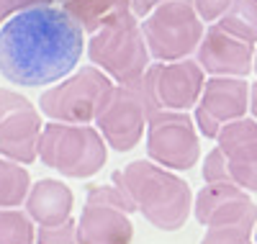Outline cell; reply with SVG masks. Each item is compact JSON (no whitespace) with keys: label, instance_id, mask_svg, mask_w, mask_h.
I'll use <instances>...</instances> for the list:
<instances>
[{"label":"cell","instance_id":"obj_1","mask_svg":"<svg viewBox=\"0 0 257 244\" xmlns=\"http://www.w3.org/2000/svg\"><path fill=\"white\" fill-rule=\"evenodd\" d=\"M88 49L85 31L57 6H34L0 26V75L21 87L59 82Z\"/></svg>","mask_w":257,"mask_h":244},{"label":"cell","instance_id":"obj_2","mask_svg":"<svg viewBox=\"0 0 257 244\" xmlns=\"http://www.w3.org/2000/svg\"><path fill=\"white\" fill-rule=\"evenodd\" d=\"M118 185L134 201L137 211L160 231H178L193 213L190 185L152 160H134L113 172Z\"/></svg>","mask_w":257,"mask_h":244},{"label":"cell","instance_id":"obj_3","mask_svg":"<svg viewBox=\"0 0 257 244\" xmlns=\"http://www.w3.org/2000/svg\"><path fill=\"white\" fill-rule=\"evenodd\" d=\"M88 57L118 85H132L144 80L152 54H149L142 24L134 11H128L111 24H105L88 39Z\"/></svg>","mask_w":257,"mask_h":244},{"label":"cell","instance_id":"obj_4","mask_svg":"<svg viewBox=\"0 0 257 244\" xmlns=\"http://www.w3.org/2000/svg\"><path fill=\"white\" fill-rule=\"evenodd\" d=\"M39 157L47 167L64 177L88 180L103 170L108 160V144L95 126L52 121L41 129Z\"/></svg>","mask_w":257,"mask_h":244},{"label":"cell","instance_id":"obj_5","mask_svg":"<svg viewBox=\"0 0 257 244\" xmlns=\"http://www.w3.org/2000/svg\"><path fill=\"white\" fill-rule=\"evenodd\" d=\"M157 110L149 87L144 80L132 85H111V90L103 95L98 113H95V129L116 152H132L142 137L147 121Z\"/></svg>","mask_w":257,"mask_h":244},{"label":"cell","instance_id":"obj_6","mask_svg":"<svg viewBox=\"0 0 257 244\" xmlns=\"http://www.w3.org/2000/svg\"><path fill=\"white\" fill-rule=\"evenodd\" d=\"M149 54L157 62L185 59L198 49L206 26L193 0H160L142 24Z\"/></svg>","mask_w":257,"mask_h":244},{"label":"cell","instance_id":"obj_7","mask_svg":"<svg viewBox=\"0 0 257 244\" xmlns=\"http://www.w3.org/2000/svg\"><path fill=\"white\" fill-rule=\"evenodd\" d=\"M137 206L118 185H90L82 216L77 218V244H132Z\"/></svg>","mask_w":257,"mask_h":244},{"label":"cell","instance_id":"obj_8","mask_svg":"<svg viewBox=\"0 0 257 244\" xmlns=\"http://www.w3.org/2000/svg\"><path fill=\"white\" fill-rule=\"evenodd\" d=\"M111 85L113 80L100 67L90 64V67L75 70L72 75L59 80V85L41 93L39 110L62 124H93L98 105L111 90Z\"/></svg>","mask_w":257,"mask_h":244},{"label":"cell","instance_id":"obj_9","mask_svg":"<svg viewBox=\"0 0 257 244\" xmlns=\"http://www.w3.org/2000/svg\"><path fill=\"white\" fill-rule=\"evenodd\" d=\"M198 137L196 118L188 110L157 108L147 121V154L167 170H190L201 160Z\"/></svg>","mask_w":257,"mask_h":244},{"label":"cell","instance_id":"obj_10","mask_svg":"<svg viewBox=\"0 0 257 244\" xmlns=\"http://www.w3.org/2000/svg\"><path fill=\"white\" fill-rule=\"evenodd\" d=\"M41 110L21 93L0 87V154L13 162L31 165L39 160Z\"/></svg>","mask_w":257,"mask_h":244},{"label":"cell","instance_id":"obj_11","mask_svg":"<svg viewBox=\"0 0 257 244\" xmlns=\"http://www.w3.org/2000/svg\"><path fill=\"white\" fill-rule=\"evenodd\" d=\"M144 82L149 87L157 108L165 110H188L198 103L203 85H206V72L198 64V59H175V62H157L149 64L144 75Z\"/></svg>","mask_w":257,"mask_h":244},{"label":"cell","instance_id":"obj_12","mask_svg":"<svg viewBox=\"0 0 257 244\" xmlns=\"http://www.w3.org/2000/svg\"><path fill=\"white\" fill-rule=\"evenodd\" d=\"M249 108V82L244 77H211L196 103V126L206 139H216L219 131L247 116Z\"/></svg>","mask_w":257,"mask_h":244},{"label":"cell","instance_id":"obj_13","mask_svg":"<svg viewBox=\"0 0 257 244\" xmlns=\"http://www.w3.org/2000/svg\"><path fill=\"white\" fill-rule=\"evenodd\" d=\"M193 216L198 224L208 226H257V206L244 188L234 183H206L193 198Z\"/></svg>","mask_w":257,"mask_h":244},{"label":"cell","instance_id":"obj_14","mask_svg":"<svg viewBox=\"0 0 257 244\" xmlns=\"http://www.w3.org/2000/svg\"><path fill=\"white\" fill-rule=\"evenodd\" d=\"M196 59L211 77H247L254 64V44L211 24L196 49Z\"/></svg>","mask_w":257,"mask_h":244},{"label":"cell","instance_id":"obj_15","mask_svg":"<svg viewBox=\"0 0 257 244\" xmlns=\"http://www.w3.org/2000/svg\"><path fill=\"white\" fill-rule=\"evenodd\" d=\"M216 147L226 157L229 183L257 193V118L244 116L226 124L216 137Z\"/></svg>","mask_w":257,"mask_h":244},{"label":"cell","instance_id":"obj_16","mask_svg":"<svg viewBox=\"0 0 257 244\" xmlns=\"http://www.w3.org/2000/svg\"><path fill=\"white\" fill-rule=\"evenodd\" d=\"M24 206H26V213L31 216L34 224L52 226V224H62V221H67L72 216L75 195L62 180L41 177V180H36L31 185Z\"/></svg>","mask_w":257,"mask_h":244},{"label":"cell","instance_id":"obj_17","mask_svg":"<svg viewBox=\"0 0 257 244\" xmlns=\"http://www.w3.org/2000/svg\"><path fill=\"white\" fill-rule=\"evenodd\" d=\"M62 8L77 21L85 34H95L113 18L132 11V3L128 0H67L62 3Z\"/></svg>","mask_w":257,"mask_h":244},{"label":"cell","instance_id":"obj_18","mask_svg":"<svg viewBox=\"0 0 257 244\" xmlns=\"http://www.w3.org/2000/svg\"><path fill=\"white\" fill-rule=\"evenodd\" d=\"M31 190L29 170L0 154V208H16L26 203V195Z\"/></svg>","mask_w":257,"mask_h":244},{"label":"cell","instance_id":"obj_19","mask_svg":"<svg viewBox=\"0 0 257 244\" xmlns=\"http://www.w3.org/2000/svg\"><path fill=\"white\" fill-rule=\"evenodd\" d=\"M216 24L231 36L257 44V0H229V8Z\"/></svg>","mask_w":257,"mask_h":244},{"label":"cell","instance_id":"obj_20","mask_svg":"<svg viewBox=\"0 0 257 244\" xmlns=\"http://www.w3.org/2000/svg\"><path fill=\"white\" fill-rule=\"evenodd\" d=\"M0 244H36L31 216L16 208H0Z\"/></svg>","mask_w":257,"mask_h":244},{"label":"cell","instance_id":"obj_21","mask_svg":"<svg viewBox=\"0 0 257 244\" xmlns=\"http://www.w3.org/2000/svg\"><path fill=\"white\" fill-rule=\"evenodd\" d=\"M36 244H77V221H72V216H70L62 224L39 226Z\"/></svg>","mask_w":257,"mask_h":244},{"label":"cell","instance_id":"obj_22","mask_svg":"<svg viewBox=\"0 0 257 244\" xmlns=\"http://www.w3.org/2000/svg\"><path fill=\"white\" fill-rule=\"evenodd\" d=\"M201 244H254L252 229L244 226H208Z\"/></svg>","mask_w":257,"mask_h":244},{"label":"cell","instance_id":"obj_23","mask_svg":"<svg viewBox=\"0 0 257 244\" xmlns=\"http://www.w3.org/2000/svg\"><path fill=\"white\" fill-rule=\"evenodd\" d=\"M203 183H229L226 157L219 147H213L203 160Z\"/></svg>","mask_w":257,"mask_h":244},{"label":"cell","instance_id":"obj_24","mask_svg":"<svg viewBox=\"0 0 257 244\" xmlns=\"http://www.w3.org/2000/svg\"><path fill=\"white\" fill-rule=\"evenodd\" d=\"M49 3H54V0H0V26L13 16H18L21 11H29L34 6H49Z\"/></svg>","mask_w":257,"mask_h":244},{"label":"cell","instance_id":"obj_25","mask_svg":"<svg viewBox=\"0 0 257 244\" xmlns=\"http://www.w3.org/2000/svg\"><path fill=\"white\" fill-rule=\"evenodd\" d=\"M193 3H196V11L203 24H216L229 8V0H193Z\"/></svg>","mask_w":257,"mask_h":244},{"label":"cell","instance_id":"obj_26","mask_svg":"<svg viewBox=\"0 0 257 244\" xmlns=\"http://www.w3.org/2000/svg\"><path fill=\"white\" fill-rule=\"evenodd\" d=\"M132 3V11L137 13V18H144L155 11V6L160 3V0H128Z\"/></svg>","mask_w":257,"mask_h":244},{"label":"cell","instance_id":"obj_27","mask_svg":"<svg viewBox=\"0 0 257 244\" xmlns=\"http://www.w3.org/2000/svg\"><path fill=\"white\" fill-rule=\"evenodd\" d=\"M249 110H252V118H257V82L249 85Z\"/></svg>","mask_w":257,"mask_h":244},{"label":"cell","instance_id":"obj_28","mask_svg":"<svg viewBox=\"0 0 257 244\" xmlns=\"http://www.w3.org/2000/svg\"><path fill=\"white\" fill-rule=\"evenodd\" d=\"M252 72H257V49H254V64H252Z\"/></svg>","mask_w":257,"mask_h":244},{"label":"cell","instance_id":"obj_29","mask_svg":"<svg viewBox=\"0 0 257 244\" xmlns=\"http://www.w3.org/2000/svg\"><path fill=\"white\" fill-rule=\"evenodd\" d=\"M254 244H257V226H254Z\"/></svg>","mask_w":257,"mask_h":244},{"label":"cell","instance_id":"obj_30","mask_svg":"<svg viewBox=\"0 0 257 244\" xmlns=\"http://www.w3.org/2000/svg\"><path fill=\"white\" fill-rule=\"evenodd\" d=\"M62 3H67V0H62Z\"/></svg>","mask_w":257,"mask_h":244}]
</instances>
